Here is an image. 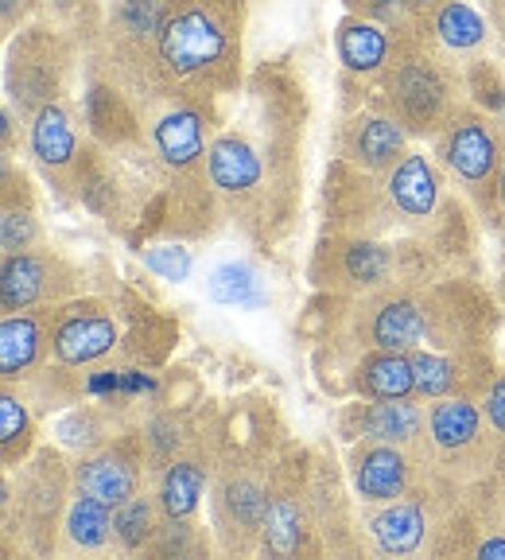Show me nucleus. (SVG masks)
I'll list each match as a JSON object with an SVG mask.
<instances>
[{
  "mask_svg": "<svg viewBox=\"0 0 505 560\" xmlns=\"http://www.w3.org/2000/svg\"><path fill=\"white\" fill-rule=\"evenodd\" d=\"M412 149V132L377 105H357L339 125V156L362 172L385 175Z\"/></svg>",
  "mask_w": 505,
  "mask_h": 560,
  "instance_id": "obj_26",
  "label": "nucleus"
},
{
  "mask_svg": "<svg viewBox=\"0 0 505 560\" xmlns=\"http://www.w3.org/2000/svg\"><path fill=\"white\" fill-rule=\"evenodd\" d=\"M350 479L342 482L327 447H315L312 467V525L322 557H366L357 534V499H347Z\"/></svg>",
  "mask_w": 505,
  "mask_h": 560,
  "instance_id": "obj_22",
  "label": "nucleus"
},
{
  "mask_svg": "<svg viewBox=\"0 0 505 560\" xmlns=\"http://www.w3.org/2000/svg\"><path fill=\"white\" fill-rule=\"evenodd\" d=\"M35 20H51L86 47H97L105 27V0H35Z\"/></svg>",
  "mask_w": 505,
  "mask_h": 560,
  "instance_id": "obj_35",
  "label": "nucleus"
},
{
  "mask_svg": "<svg viewBox=\"0 0 505 560\" xmlns=\"http://www.w3.org/2000/svg\"><path fill=\"white\" fill-rule=\"evenodd\" d=\"M432 156L447 172L451 187L471 202L474 214L490 222L494 207V179L505 164V129L479 105L462 102L451 114V121L432 140Z\"/></svg>",
  "mask_w": 505,
  "mask_h": 560,
  "instance_id": "obj_11",
  "label": "nucleus"
},
{
  "mask_svg": "<svg viewBox=\"0 0 505 560\" xmlns=\"http://www.w3.org/2000/svg\"><path fill=\"white\" fill-rule=\"evenodd\" d=\"M79 62H86V47L51 20H32L16 35H9L4 51V102L24 121H32L44 105L70 97Z\"/></svg>",
  "mask_w": 505,
  "mask_h": 560,
  "instance_id": "obj_9",
  "label": "nucleus"
},
{
  "mask_svg": "<svg viewBox=\"0 0 505 560\" xmlns=\"http://www.w3.org/2000/svg\"><path fill=\"white\" fill-rule=\"evenodd\" d=\"M322 230L327 234L397 237L381 175L362 172L350 160L334 156L322 179Z\"/></svg>",
  "mask_w": 505,
  "mask_h": 560,
  "instance_id": "obj_16",
  "label": "nucleus"
},
{
  "mask_svg": "<svg viewBox=\"0 0 505 560\" xmlns=\"http://www.w3.org/2000/svg\"><path fill=\"white\" fill-rule=\"evenodd\" d=\"M202 292H207L210 304L237 307V312H257V307L269 304V289H265L261 272L252 269L242 257H230L219 261L202 280Z\"/></svg>",
  "mask_w": 505,
  "mask_h": 560,
  "instance_id": "obj_34",
  "label": "nucleus"
},
{
  "mask_svg": "<svg viewBox=\"0 0 505 560\" xmlns=\"http://www.w3.org/2000/svg\"><path fill=\"white\" fill-rule=\"evenodd\" d=\"M312 467H315V447L307 444H284L277 452V459H272L261 557L272 560L322 557L312 525Z\"/></svg>",
  "mask_w": 505,
  "mask_h": 560,
  "instance_id": "obj_12",
  "label": "nucleus"
},
{
  "mask_svg": "<svg viewBox=\"0 0 505 560\" xmlns=\"http://www.w3.org/2000/svg\"><path fill=\"white\" fill-rule=\"evenodd\" d=\"M74 499V467L67 452L39 444L24 464L4 471V557H59L62 517Z\"/></svg>",
  "mask_w": 505,
  "mask_h": 560,
  "instance_id": "obj_5",
  "label": "nucleus"
},
{
  "mask_svg": "<svg viewBox=\"0 0 505 560\" xmlns=\"http://www.w3.org/2000/svg\"><path fill=\"white\" fill-rule=\"evenodd\" d=\"M280 447L222 444L219 467L210 479V529L222 557H257L269 514V475Z\"/></svg>",
  "mask_w": 505,
  "mask_h": 560,
  "instance_id": "obj_7",
  "label": "nucleus"
},
{
  "mask_svg": "<svg viewBox=\"0 0 505 560\" xmlns=\"http://www.w3.org/2000/svg\"><path fill=\"white\" fill-rule=\"evenodd\" d=\"M447 272L459 269L424 234L369 237L319 230V242H315L312 261H307L312 289L339 300L369 296V292L404 284V280H439Z\"/></svg>",
  "mask_w": 505,
  "mask_h": 560,
  "instance_id": "obj_4",
  "label": "nucleus"
},
{
  "mask_svg": "<svg viewBox=\"0 0 505 560\" xmlns=\"http://www.w3.org/2000/svg\"><path fill=\"white\" fill-rule=\"evenodd\" d=\"M334 429L347 444L354 440H385V444H401L424 455L427 444V401L420 397H389V401H369L354 397L339 409Z\"/></svg>",
  "mask_w": 505,
  "mask_h": 560,
  "instance_id": "obj_23",
  "label": "nucleus"
},
{
  "mask_svg": "<svg viewBox=\"0 0 505 560\" xmlns=\"http://www.w3.org/2000/svg\"><path fill=\"white\" fill-rule=\"evenodd\" d=\"M35 447H39V412L27 401L24 385L4 382L0 389V464L4 471L24 464Z\"/></svg>",
  "mask_w": 505,
  "mask_h": 560,
  "instance_id": "obj_32",
  "label": "nucleus"
},
{
  "mask_svg": "<svg viewBox=\"0 0 505 560\" xmlns=\"http://www.w3.org/2000/svg\"><path fill=\"white\" fill-rule=\"evenodd\" d=\"M494 27H497V32L505 35V4H502V12H497V16H494Z\"/></svg>",
  "mask_w": 505,
  "mask_h": 560,
  "instance_id": "obj_44",
  "label": "nucleus"
},
{
  "mask_svg": "<svg viewBox=\"0 0 505 560\" xmlns=\"http://www.w3.org/2000/svg\"><path fill=\"white\" fill-rule=\"evenodd\" d=\"M252 125H234L210 137L207 184L222 207V219L234 222L249 242L272 245L296 222L304 164L307 97L287 70L265 67L252 74Z\"/></svg>",
  "mask_w": 505,
  "mask_h": 560,
  "instance_id": "obj_1",
  "label": "nucleus"
},
{
  "mask_svg": "<svg viewBox=\"0 0 505 560\" xmlns=\"http://www.w3.org/2000/svg\"><path fill=\"white\" fill-rule=\"evenodd\" d=\"M482 401V417H486L490 440H494V475L505 479V366H497V374L490 377Z\"/></svg>",
  "mask_w": 505,
  "mask_h": 560,
  "instance_id": "obj_39",
  "label": "nucleus"
},
{
  "mask_svg": "<svg viewBox=\"0 0 505 560\" xmlns=\"http://www.w3.org/2000/svg\"><path fill=\"white\" fill-rule=\"evenodd\" d=\"M160 97L214 102L245 86V0H167L160 27Z\"/></svg>",
  "mask_w": 505,
  "mask_h": 560,
  "instance_id": "obj_3",
  "label": "nucleus"
},
{
  "mask_svg": "<svg viewBox=\"0 0 505 560\" xmlns=\"http://www.w3.org/2000/svg\"><path fill=\"white\" fill-rule=\"evenodd\" d=\"M51 366V307L0 315V382L27 385Z\"/></svg>",
  "mask_w": 505,
  "mask_h": 560,
  "instance_id": "obj_27",
  "label": "nucleus"
},
{
  "mask_svg": "<svg viewBox=\"0 0 505 560\" xmlns=\"http://www.w3.org/2000/svg\"><path fill=\"white\" fill-rule=\"evenodd\" d=\"M502 300L471 272L404 280L347 300V342L354 350H474L494 347Z\"/></svg>",
  "mask_w": 505,
  "mask_h": 560,
  "instance_id": "obj_2",
  "label": "nucleus"
},
{
  "mask_svg": "<svg viewBox=\"0 0 505 560\" xmlns=\"http://www.w3.org/2000/svg\"><path fill=\"white\" fill-rule=\"evenodd\" d=\"M432 4H439V0H416V9L424 12V9H432Z\"/></svg>",
  "mask_w": 505,
  "mask_h": 560,
  "instance_id": "obj_45",
  "label": "nucleus"
},
{
  "mask_svg": "<svg viewBox=\"0 0 505 560\" xmlns=\"http://www.w3.org/2000/svg\"><path fill=\"white\" fill-rule=\"evenodd\" d=\"M462 90H467V102L479 105L482 114H490L505 129V70L490 55L462 67Z\"/></svg>",
  "mask_w": 505,
  "mask_h": 560,
  "instance_id": "obj_37",
  "label": "nucleus"
},
{
  "mask_svg": "<svg viewBox=\"0 0 505 560\" xmlns=\"http://www.w3.org/2000/svg\"><path fill=\"white\" fill-rule=\"evenodd\" d=\"M82 125H79V109H74L70 97L44 105L27 121V140H24L27 156H32L35 172L44 175V184L55 187V195H62V199H74V179H79V164L90 137Z\"/></svg>",
  "mask_w": 505,
  "mask_h": 560,
  "instance_id": "obj_19",
  "label": "nucleus"
},
{
  "mask_svg": "<svg viewBox=\"0 0 505 560\" xmlns=\"http://www.w3.org/2000/svg\"><path fill=\"white\" fill-rule=\"evenodd\" d=\"M86 292V272L51 245L0 257V315L55 307Z\"/></svg>",
  "mask_w": 505,
  "mask_h": 560,
  "instance_id": "obj_15",
  "label": "nucleus"
},
{
  "mask_svg": "<svg viewBox=\"0 0 505 560\" xmlns=\"http://www.w3.org/2000/svg\"><path fill=\"white\" fill-rule=\"evenodd\" d=\"M494 32V20L479 4H471V0H439V4L420 12V24L412 35L436 59H444L447 67L462 70L467 62L482 59L490 51Z\"/></svg>",
  "mask_w": 505,
  "mask_h": 560,
  "instance_id": "obj_21",
  "label": "nucleus"
},
{
  "mask_svg": "<svg viewBox=\"0 0 505 560\" xmlns=\"http://www.w3.org/2000/svg\"><path fill=\"white\" fill-rule=\"evenodd\" d=\"M490 222H494V226H502L505 222V164L494 179V207H490Z\"/></svg>",
  "mask_w": 505,
  "mask_h": 560,
  "instance_id": "obj_42",
  "label": "nucleus"
},
{
  "mask_svg": "<svg viewBox=\"0 0 505 560\" xmlns=\"http://www.w3.org/2000/svg\"><path fill=\"white\" fill-rule=\"evenodd\" d=\"M82 121L86 132L121 160H137L140 144H144V117L132 94H125L117 82H109L105 74L82 67Z\"/></svg>",
  "mask_w": 505,
  "mask_h": 560,
  "instance_id": "obj_24",
  "label": "nucleus"
},
{
  "mask_svg": "<svg viewBox=\"0 0 505 560\" xmlns=\"http://www.w3.org/2000/svg\"><path fill=\"white\" fill-rule=\"evenodd\" d=\"M140 265L149 272H156L160 280L184 284L195 269V257L184 242H167V245H144V249H140Z\"/></svg>",
  "mask_w": 505,
  "mask_h": 560,
  "instance_id": "obj_40",
  "label": "nucleus"
},
{
  "mask_svg": "<svg viewBox=\"0 0 505 560\" xmlns=\"http://www.w3.org/2000/svg\"><path fill=\"white\" fill-rule=\"evenodd\" d=\"M210 552H219V541H214V529H202L199 517H164L149 557L202 560Z\"/></svg>",
  "mask_w": 505,
  "mask_h": 560,
  "instance_id": "obj_36",
  "label": "nucleus"
},
{
  "mask_svg": "<svg viewBox=\"0 0 505 560\" xmlns=\"http://www.w3.org/2000/svg\"><path fill=\"white\" fill-rule=\"evenodd\" d=\"M497 300H502V307H505V261H502V277H497Z\"/></svg>",
  "mask_w": 505,
  "mask_h": 560,
  "instance_id": "obj_43",
  "label": "nucleus"
},
{
  "mask_svg": "<svg viewBox=\"0 0 505 560\" xmlns=\"http://www.w3.org/2000/svg\"><path fill=\"white\" fill-rule=\"evenodd\" d=\"M342 9L362 20H374L381 27H392V32L401 35H412L420 24L416 0H342Z\"/></svg>",
  "mask_w": 505,
  "mask_h": 560,
  "instance_id": "obj_38",
  "label": "nucleus"
},
{
  "mask_svg": "<svg viewBox=\"0 0 505 560\" xmlns=\"http://www.w3.org/2000/svg\"><path fill=\"white\" fill-rule=\"evenodd\" d=\"M424 455L385 440H354L347 447V479L357 506H385L409 494L424 475Z\"/></svg>",
  "mask_w": 505,
  "mask_h": 560,
  "instance_id": "obj_20",
  "label": "nucleus"
},
{
  "mask_svg": "<svg viewBox=\"0 0 505 560\" xmlns=\"http://www.w3.org/2000/svg\"><path fill=\"white\" fill-rule=\"evenodd\" d=\"M354 397L389 401V397H416V366L409 350H362L350 370Z\"/></svg>",
  "mask_w": 505,
  "mask_h": 560,
  "instance_id": "obj_30",
  "label": "nucleus"
},
{
  "mask_svg": "<svg viewBox=\"0 0 505 560\" xmlns=\"http://www.w3.org/2000/svg\"><path fill=\"white\" fill-rule=\"evenodd\" d=\"M167 0H105V27L97 47L86 55L82 67L105 74L125 94L149 102L160 97V27H164Z\"/></svg>",
  "mask_w": 505,
  "mask_h": 560,
  "instance_id": "obj_10",
  "label": "nucleus"
},
{
  "mask_svg": "<svg viewBox=\"0 0 505 560\" xmlns=\"http://www.w3.org/2000/svg\"><path fill=\"white\" fill-rule=\"evenodd\" d=\"M160 525H164V510H160L152 487L137 490L132 499L114 506V552L117 557H149Z\"/></svg>",
  "mask_w": 505,
  "mask_h": 560,
  "instance_id": "obj_33",
  "label": "nucleus"
},
{
  "mask_svg": "<svg viewBox=\"0 0 505 560\" xmlns=\"http://www.w3.org/2000/svg\"><path fill=\"white\" fill-rule=\"evenodd\" d=\"M471 487V482H467ZM462 482H451L424 467L420 482L385 506H357V534L366 557L381 560H412V557H436L439 537L447 529V517L455 510Z\"/></svg>",
  "mask_w": 505,
  "mask_h": 560,
  "instance_id": "obj_8",
  "label": "nucleus"
},
{
  "mask_svg": "<svg viewBox=\"0 0 505 560\" xmlns=\"http://www.w3.org/2000/svg\"><path fill=\"white\" fill-rule=\"evenodd\" d=\"M451 179L439 167V160L424 149H409L404 160L392 172L381 175L385 202H389L392 226L397 234H424L436 226L444 214L447 199H451Z\"/></svg>",
  "mask_w": 505,
  "mask_h": 560,
  "instance_id": "obj_18",
  "label": "nucleus"
},
{
  "mask_svg": "<svg viewBox=\"0 0 505 560\" xmlns=\"http://www.w3.org/2000/svg\"><path fill=\"white\" fill-rule=\"evenodd\" d=\"M0 257L24 254L44 245V222H39V199H35V187L27 179L24 167L12 164V156H4L0 167Z\"/></svg>",
  "mask_w": 505,
  "mask_h": 560,
  "instance_id": "obj_29",
  "label": "nucleus"
},
{
  "mask_svg": "<svg viewBox=\"0 0 505 560\" xmlns=\"http://www.w3.org/2000/svg\"><path fill=\"white\" fill-rule=\"evenodd\" d=\"M59 557H117L114 552V506L79 494L67 506L59 534Z\"/></svg>",
  "mask_w": 505,
  "mask_h": 560,
  "instance_id": "obj_31",
  "label": "nucleus"
},
{
  "mask_svg": "<svg viewBox=\"0 0 505 560\" xmlns=\"http://www.w3.org/2000/svg\"><path fill=\"white\" fill-rule=\"evenodd\" d=\"M32 20H35V0H0V27H4V35H16Z\"/></svg>",
  "mask_w": 505,
  "mask_h": 560,
  "instance_id": "obj_41",
  "label": "nucleus"
},
{
  "mask_svg": "<svg viewBox=\"0 0 505 560\" xmlns=\"http://www.w3.org/2000/svg\"><path fill=\"white\" fill-rule=\"evenodd\" d=\"M401 44H404L401 32L374 24V20H362V16H354V12H347V16L334 24V59L347 70V79H354V82L381 79V70L397 59Z\"/></svg>",
  "mask_w": 505,
  "mask_h": 560,
  "instance_id": "obj_28",
  "label": "nucleus"
},
{
  "mask_svg": "<svg viewBox=\"0 0 505 560\" xmlns=\"http://www.w3.org/2000/svg\"><path fill=\"white\" fill-rule=\"evenodd\" d=\"M121 347V319L114 300L74 296L51 307V366L90 374Z\"/></svg>",
  "mask_w": 505,
  "mask_h": 560,
  "instance_id": "obj_14",
  "label": "nucleus"
},
{
  "mask_svg": "<svg viewBox=\"0 0 505 560\" xmlns=\"http://www.w3.org/2000/svg\"><path fill=\"white\" fill-rule=\"evenodd\" d=\"M366 86L374 94L362 105H377V109L392 114L412 132V140H436V132L467 102L462 70L436 59L416 35H404L397 59L381 70V79L366 82Z\"/></svg>",
  "mask_w": 505,
  "mask_h": 560,
  "instance_id": "obj_6",
  "label": "nucleus"
},
{
  "mask_svg": "<svg viewBox=\"0 0 505 560\" xmlns=\"http://www.w3.org/2000/svg\"><path fill=\"white\" fill-rule=\"evenodd\" d=\"M412 366H416V397L436 401V397H482L502 362L494 359V347H474L412 350Z\"/></svg>",
  "mask_w": 505,
  "mask_h": 560,
  "instance_id": "obj_25",
  "label": "nucleus"
},
{
  "mask_svg": "<svg viewBox=\"0 0 505 560\" xmlns=\"http://www.w3.org/2000/svg\"><path fill=\"white\" fill-rule=\"evenodd\" d=\"M502 249H505V234H502Z\"/></svg>",
  "mask_w": 505,
  "mask_h": 560,
  "instance_id": "obj_46",
  "label": "nucleus"
},
{
  "mask_svg": "<svg viewBox=\"0 0 505 560\" xmlns=\"http://www.w3.org/2000/svg\"><path fill=\"white\" fill-rule=\"evenodd\" d=\"M424 464L451 482H479L494 475V440L479 397H436L427 401Z\"/></svg>",
  "mask_w": 505,
  "mask_h": 560,
  "instance_id": "obj_13",
  "label": "nucleus"
},
{
  "mask_svg": "<svg viewBox=\"0 0 505 560\" xmlns=\"http://www.w3.org/2000/svg\"><path fill=\"white\" fill-rule=\"evenodd\" d=\"M70 467H74V490L105 502V506H121L137 490L152 487L140 424L121 429L114 440H105L94 452H79L70 459Z\"/></svg>",
  "mask_w": 505,
  "mask_h": 560,
  "instance_id": "obj_17",
  "label": "nucleus"
}]
</instances>
